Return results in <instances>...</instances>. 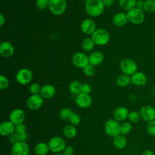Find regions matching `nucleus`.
<instances>
[{"label": "nucleus", "mask_w": 155, "mask_h": 155, "mask_svg": "<svg viewBox=\"0 0 155 155\" xmlns=\"http://www.w3.org/2000/svg\"><path fill=\"white\" fill-rule=\"evenodd\" d=\"M142 155H154V154L151 150H146L142 153Z\"/></svg>", "instance_id": "47"}, {"label": "nucleus", "mask_w": 155, "mask_h": 155, "mask_svg": "<svg viewBox=\"0 0 155 155\" xmlns=\"http://www.w3.org/2000/svg\"><path fill=\"white\" fill-rule=\"evenodd\" d=\"M130 99H131V101H135V100L136 99V96H135L134 94H132L130 96Z\"/></svg>", "instance_id": "49"}, {"label": "nucleus", "mask_w": 155, "mask_h": 155, "mask_svg": "<svg viewBox=\"0 0 155 155\" xmlns=\"http://www.w3.org/2000/svg\"><path fill=\"white\" fill-rule=\"evenodd\" d=\"M73 64L78 68H84L89 64L88 57L83 53H76L73 56Z\"/></svg>", "instance_id": "10"}, {"label": "nucleus", "mask_w": 155, "mask_h": 155, "mask_svg": "<svg viewBox=\"0 0 155 155\" xmlns=\"http://www.w3.org/2000/svg\"><path fill=\"white\" fill-rule=\"evenodd\" d=\"M50 150L53 153H59L66 147L65 140L61 137L54 136L50 139L48 142Z\"/></svg>", "instance_id": "7"}, {"label": "nucleus", "mask_w": 155, "mask_h": 155, "mask_svg": "<svg viewBox=\"0 0 155 155\" xmlns=\"http://www.w3.org/2000/svg\"><path fill=\"white\" fill-rule=\"evenodd\" d=\"M147 131L151 136H155V120L148 122Z\"/></svg>", "instance_id": "34"}, {"label": "nucleus", "mask_w": 155, "mask_h": 155, "mask_svg": "<svg viewBox=\"0 0 155 155\" xmlns=\"http://www.w3.org/2000/svg\"><path fill=\"white\" fill-rule=\"evenodd\" d=\"M14 53V47L8 41L2 42L0 45V53L4 57H10Z\"/></svg>", "instance_id": "19"}, {"label": "nucleus", "mask_w": 155, "mask_h": 155, "mask_svg": "<svg viewBox=\"0 0 155 155\" xmlns=\"http://www.w3.org/2000/svg\"><path fill=\"white\" fill-rule=\"evenodd\" d=\"M132 129L131 125L128 122H124L120 124V134L124 135L129 133Z\"/></svg>", "instance_id": "33"}, {"label": "nucleus", "mask_w": 155, "mask_h": 155, "mask_svg": "<svg viewBox=\"0 0 155 155\" xmlns=\"http://www.w3.org/2000/svg\"><path fill=\"white\" fill-rule=\"evenodd\" d=\"M91 91V87L88 84H84L82 85V93L88 94Z\"/></svg>", "instance_id": "43"}, {"label": "nucleus", "mask_w": 155, "mask_h": 155, "mask_svg": "<svg viewBox=\"0 0 155 155\" xmlns=\"http://www.w3.org/2000/svg\"><path fill=\"white\" fill-rule=\"evenodd\" d=\"M120 124L115 119L108 120L105 125V131L107 134L111 137H114L120 134Z\"/></svg>", "instance_id": "5"}, {"label": "nucleus", "mask_w": 155, "mask_h": 155, "mask_svg": "<svg viewBox=\"0 0 155 155\" xmlns=\"http://www.w3.org/2000/svg\"><path fill=\"white\" fill-rule=\"evenodd\" d=\"M43 104V97L39 94H32L27 100V107L31 110L39 109Z\"/></svg>", "instance_id": "13"}, {"label": "nucleus", "mask_w": 155, "mask_h": 155, "mask_svg": "<svg viewBox=\"0 0 155 155\" xmlns=\"http://www.w3.org/2000/svg\"><path fill=\"white\" fill-rule=\"evenodd\" d=\"M137 0H119V5L125 10H130L136 7Z\"/></svg>", "instance_id": "25"}, {"label": "nucleus", "mask_w": 155, "mask_h": 155, "mask_svg": "<svg viewBox=\"0 0 155 155\" xmlns=\"http://www.w3.org/2000/svg\"><path fill=\"white\" fill-rule=\"evenodd\" d=\"M41 96L44 99H50L55 94V88L52 85L46 84L41 87Z\"/></svg>", "instance_id": "22"}, {"label": "nucleus", "mask_w": 155, "mask_h": 155, "mask_svg": "<svg viewBox=\"0 0 155 155\" xmlns=\"http://www.w3.org/2000/svg\"><path fill=\"white\" fill-rule=\"evenodd\" d=\"M9 142L10 143H12L13 145L19 142L20 141V137H19V134L16 133H13L12 134H10L9 136Z\"/></svg>", "instance_id": "40"}, {"label": "nucleus", "mask_w": 155, "mask_h": 155, "mask_svg": "<svg viewBox=\"0 0 155 155\" xmlns=\"http://www.w3.org/2000/svg\"><path fill=\"white\" fill-rule=\"evenodd\" d=\"M127 16L128 21L134 24H140L145 20V14L143 10L137 7L128 10Z\"/></svg>", "instance_id": "3"}, {"label": "nucleus", "mask_w": 155, "mask_h": 155, "mask_svg": "<svg viewBox=\"0 0 155 155\" xmlns=\"http://www.w3.org/2000/svg\"><path fill=\"white\" fill-rule=\"evenodd\" d=\"M16 78L19 84L25 85L28 84L31 80L32 73L29 69L22 68L17 73Z\"/></svg>", "instance_id": "11"}, {"label": "nucleus", "mask_w": 155, "mask_h": 155, "mask_svg": "<svg viewBox=\"0 0 155 155\" xmlns=\"http://www.w3.org/2000/svg\"><path fill=\"white\" fill-rule=\"evenodd\" d=\"M143 10L149 13L155 12V0H146L145 1Z\"/></svg>", "instance_id": "30"}, {"label": "nucleus", "mask_w": 155, "mask_h": 155, "mask_svg": "<svg viewBox=\"0 0 155 155\" xmlns=\"http://www.w3.org/2000/svg\"><path fill=\"white\" fill-rule=\"evenodd\" d=\"M139 113L141 118L146 122H149L155 120V108L151 105H143L141 107Z\"/></svg>", "instance_id": "8"}, {"label": "nucleus", "mask_w": 155, "mask_h": 155, "mask_svg": "<svg viewBox=\"0 0 155 155\" xmlns=\"http://www.w3.org/2000/svg\"><path fill=\"white\" fill-rule=\"evenodd\" d=\"M104 56L102 52L95 51L92 52L88 57L89 64L93 66L99 65L103 61Z\"/></svg>", "instance_id": "21"}, {"label": "nucleus", "mask_w": 155, "mask_h": 155, "mask_svg": "<svg viewBox=\"0 0 155 155\" xmlns=\"http://www.w3.org/2000/svg\"><path fill=\"white\" fill-rule=\"evenodd\" d=\"M144 3H145V1L143 0H138L136 2V7H137L139 9H141V10H143Z\"/></svg>", "instance_id": "44"}, {"label": "nucleus", "mask_w": 155, "mask_h": 155, "mask_svg": "<svg viewBox=\"0 0 155 155\" xmlns=\"http://www.w3.org/2000/svg\"><path fill=\"white\" fill-rule=\"evenodd\" d=\"M75 101L76 104L79 107L86 108L91 105L92 103V99L88 94L81 93L78 94Z\"/></svg>", "instance_id": "12"}, {"label": "nucleus", "mask_w": 155, "mask_h": 155, "mask_svg": "<svg viewBox=\"0 0 155 155\" xmlns=\"http://www.w3.org/2000/svg\"><path fill=\"white\" fill-rule=\"evenodd\" d=\"M104 4V5L107 7L111 6L114 2V0H102Z\"/></svg>", "instance_id": "45"}, {"label": "nucleus", "mask_w": 155, "mask_h": 155, "mask_svg": "<svg viewBox=\"0 0 155 155\" xmlns=\"http://www.w3.org/2000/svg\"><path fill=\"white\" fill-rule=\"evenodd\" d=\"M127 143V139L122 134H119L113 137V144L116 148L119 149L124 148Z\"/></svg>", "instance_id": "23"}, {"label": "nucleus", "mask_w": 155, "mask_h": 155, "mask_svg": "<svg viewBox=\"0 0 155 155\" xmlns=\"http://www.w3.org/2000/svg\"><path fill=\"white\" fill-rule=\"evenodd\" d=\"M70 121L73 125H78L81 122V117L78 113L73 112L70 117Z\"/></svg>", "instance_id": "36"}, {"label": "nucleus", "mask_w": 155, "mask_h": 155, "mask_svg": "<svg viewBox=\"0 0 155 155\" xmlns=\"http://www.w3.org/2000/svg\"><path fill=\"white\" fill-rule=\"evenodd\" d=\"M84 73L88 76H92L94 74V68L93 65L88 64L84 68Z\"/></svg>", "instance_id": "38"}, {"label": "nucleus", "mask_w": 155, "mask_h": 155, "mask_svg": "<svg viewBox=\"0 0 155 155\" xmlns=\"http://www.w3.org/2000/svg\"><path fill=\"white\" fill-rule=\"evenodd\" d=\"M154 87H155V82H154Z\"/></svg>", "instance_id": "52"}, {"label": "nucleus", "mask_w": 155, "mask_h": 155, "mask_svg": "<svg viewBox=\"0 0 155 155\" xmlns=\"http://www.w3.org/2000/svg\"><path fill=\"white\" fill-rule=\"evenodd\" d=\"M49 150L48 145L44 142L38 143L35 148V151L37 155H45Z\"/></svg>", "instance_id": "24"}, {"label": "nucleus", "mask_w": 155, "mask_h": 155, "mask_svg": "<svg viewBox=\"0 0 155 155\" xmlns=\"http://www.w3.org/2000/svg\"></svg>", "instance_id": "54"}, {"label": "nucleus", "mask_w": 155, "mask_h": 155, "mask_svg": "<svg viewBox=\"0 0 155 155\" xmlns=\"http://www.w3.org/2000/svg\"><path fill=\"white\" fill-rule=\"evenodd\" d=\"M41 89L40 85L37 83L32 84L30 87V91L33 94H38L41 91Z\"/></svg>", "instance_id": "39"}, {"label": "nucleus", "mask_w": 155, "mask_h": 155, "mask_svg": "<svg viewBox=\"0 0 155 155\" xmlns=\"http://www.w3.org/2000/svg\"><path fill=\"white\" fill-rule=\"evenodd\" d=\"M94 42L93 39L90 38H87L84 39L82 43V48L86 51H90L92 50L94 46Z\"/></svg>", "instance_id": "29"}, {"label": "nucleus", "mask_w": 155, "mask_h": 155, "mask_svg": "<svg viewBox=\"0 0 155 155\" xmlns=\"http://www.w3.org/2000/svg\"><path fill=\"white\" fill-rule=\"evenodd\" d=\"M154 97H155V89H154Z\"/></svg>", "instance_id": "51"}, {"label": "nucleus", "mask_w": 155, "mask_h": 155, "mask_svg": "<svg viewBox=\"0 0 155 155\" xmlns=\"http://www.w3.org/2000/svg\"><path fill=\"white\" fill-rule=\"evenodd\" d=\"M63 133L67 137L72 138L76 135L77 130L74 126L71 125H68L64 128Z\"/></svg>", "instance_id": "28"}, {"label": "nucleus", "mask_w": 155, "mask_h": 155, "mask_svg": "<svg viewBox=\"0 0 155 155\" xmlns=\"http://www.w3.org/2000/svg\"><path fill=\"white\" fill-rule=\"evenodd\" d=\"M11 152L12 155H28L29 147L26 142L19 141L13 145Z\"/></svg>", "instance_id": "9"}, {"label": "nucleus", "mask_w": 155, "mask_h": 155, "mask_svg": "<svg viewBox=\"0 0 155 155\" xmlns=\"http://www.w3.org/2000/svg\"><path fill=\"white\" fill-rule=\"evenodd\" d=\"M126 155H127V154H126Z\"/></svg>", "instance_id": "53"}, {"label": "nucleus", "mask_w": 155, "mask_h": 155, "mask_svg": "<svg viewBox=\"0 0 155 155\" xmlns=\"http://www.w3.org/2000/svg\"><path fill=\"white\" fill-rule=\"evenodd\" d=\"M15 132L19 134H21L26 132V126L23 123L15 125Z\"/></svg>", "instance_id": "41"}, {"label": "nucleus", "mask_w": 155, "mask_h": 155, "mask_svg": "<svg viewBox=\"0 0 155 155\" xmlns=\"http://www.w3.org/2000/svg\"><path fill=\"white\" fill-rule=\"evenodd\" d=\"M128 118L131 122L137 123L138 122L140 121L141 119V116H140V113L136 111H132L129 113Z\"/></svg>", "instance_id": "32"}, {"label": "nucleus", "mask_w": 155, "mask_h": 155, "mask_svg": "<svg viewBox=\"0 0 155 155\" xmlns=\"http://www.w3.org/2000/svg\"><path fill=\"white\" fill-rule=\"evenodd\" d=\"M81 28L83 33L87 35H91L96 30V24L93 20L86 19L81 23Z\"/></svg>", "instance_id": "15"}, {"label": "nucleus", "mask_w": 155, "mask_h": 155, "mask_svg": "<svg viewBox=\"0 0 155 155\" xmlns=\"http://www.w3.org/2000/svg\"><path fill=\"white\" fill-rule=\"evenodd\" d=\"M72 113H73V111H71V110H70L68 108H65L61 110L59 113V116L61 119L65 120L70 119V117L72 114Z\"/></svg>", "instance_id": "31"}, {"label": "nucleus", "mask_w": 155, "mask_h": 155, "mask_svg": "<svg viewBox=\"0 0 155 155\" xmlns=\"http://www.w3.org/2000/svg\"><path fill=\"white\" fill-rule=\"evenodd\" d=\"M9 82L7 78L2 74L0 75V89H6L8 86Z\"/></svg>", "instance_id": "37"}, {"label": "nucleus", "mask_w": 155, "mask_h": 155, "mask_svg": "<svg viewBox=\"0 0 155 155\" xmlns=\"http://www.w3.org/2000/svg\"><path fill=\"white\" fill-rule=\"evenodd\" d=\"M130 82L131 77L125 74H120L116 79V83L120 87H125L128 85Z\"/></svg>", "instance_id": "27"}, {"label": "nucleus", "mask_w": 155, "mask_h": 155, "mask_svg": "<svg viewBox=\"0 0 155 155\" xmlns=\"http://www.w3.org/2000/svg\"><path fill=\"white\" fill-rule=\"evenodd\" d=\"M131 82L137 86H143L147 82L146 75L142 72H136L131 77Z\"/></svg>", "instance_id": "17"}, {"label": "nucleus", "mask_w": 155, "mask_h": 155, "mask_svg": "<svg viewBox=\"0 0 155 155\" xmlns=\"http://www.w3.org/2000/svg\"><path fill=\"white\" fill-rule=\"evenodd\" d=\"M10 121H11L15 125L22 124L25 119L24 111L19 108L15 109L10 114Z\"/></svg>", "instance_id": "14"}, {"label": "nucleus", "mask_w": 155, "mask_h": 155, "mask_svg": "<svg viewBox=\"0 0 155 155\" xmlns=\"http://www.w3.org/2000/svg\"><path fill=\"white\" fill-rule=\"evenodd\" d=\"M85 7L88 15L97 16L103 12L105 6L102 0H85Z\"/></svg>", "instance_id": "1"}, {"label": "nucleus", "mask_w": 155, "mask_h": 155, "mask_svg": "<svg viewBox=\"0 0 155 155\" xmlns=\"http://www.w3.org/2000/svg\"><path fill=\"white\" fill-rule=\"evenodd\" d=\"M0 19H1V21H0V25L2 26V25H3V24L4 23V22H5L4 17V16H3L2 14L0 15Z\"/></svg>", "instance_id": "48"}, {"label": "nucleus", "mask_w": 155, "mask_h": 155, "mask_svg": "<svg viewBox=\"0 0 155 155\" xmlns=\"http://www.w3.org/2000/svg\"><path fill=\"white\" fill-rule=\"evenodd\" d=\"M50 0H37L36 5L38 8L41 10H44L49 7Z\"/></svg>", "instance_id": "35"}, {"label": "nucleus", "mask_w": 155, "mask_h": 155, "mask_svg": "<svg viewBox=\"0 0 155 155\" xmlns=\"http://www.w3.org/2000/svg\"><path fill=\"white\" fill-rule=\"evenodd\" d=\"M128 21L127 14L120 12L115 14L113 18V22L116 27H122Z\"/></svg>", "instance_id": "20"}, {"label": "nucleus", "mask_w": 155, "mask_h": 155, "mask_svg": "<svg viewBox=\"0 0 155 155\" xmlns=\"http://www.w3.org/2000/svg\"><path fill=\"white\" fill-rule=\"evenodd\" d=\"M74 150L71 145H67L63 150V153L65 155H73Z\"/></svg>", "instance_id": "42"}, {"label": "nucleus", "mask_w": 155, "mask_h": 155, "mask_svg": "<svg viewBox=\"0 0 155 155\" xmlns=\"http://www.w3.org/2000/svg\"><path fill=\"white\" fill-rule=\"evenodd\" d=\"M91 39L95 44L102 45L108 42L110 40V35L106 30L98 28L96 29L92 34Z\"/></svg>", "instance_id": "2"}, {"label": "nucleus", "mask_w": 155, "mask_h": 155, "mask_svg": "<svg viewBox=\"0 0 155 155\" xmlns=\"http://www.w3.org/2000/svg\"><path fill=\"white\" fill-rule=\"evenodd\" d=\"M129 112L127 108L124 107H119L117 108L113 113V116L117 121H124L128 117Z\"/></svg>", "instance_id": "18"}, {"label": "nucleus", "mask_w": 155, "mask_h": 155, "mask_svg": "<svg viewBox=\"0 0 155 155\" xmlns=\"http://www.w3.org/2000/svg\"><path fill=\"white\" fill-rule=\"evenodd\" d=\"M15 125L11 121H4L0 125V133L4 136H10L15 130Z\"/></svg>", "instance_id": "16"}, {"label": "nucleus", "mask_w": 155, "mask_h": 155, "mask_svg": "<svg viewBox=\"0 0 155 155\" xmlns=\"http://www.w3.org/2000/svg\"><path fill=\"white\" fill-rule=\"evenodd\" d=\"M54 155H65V154L64 153H57V154H56Z\"/></svg>", "instance_id": "50"}, {"label": "nucleus", "mask_w": 155, "mask_h": 155, "mask_svg": "<svg viewBox=\"0 0 155 155\" xmlns=\"http://www.w3.org/2000/svg\"><path fill=\"white\" fill-rule=\"evenodd\" d=\"M19 137H20V141L22 142H26L27 140L28 139V134L27 132H25L21 134H19Z\"/></svg>", "instance_id": "46"}, {"label": "nucleus", "mask_w": 155, "mask_h": 155, "mask_svg": "<svg viewBox=\"0 0 155 155\" xmlns=\"http://www.w3.org/2000/svg\"><path fill=\"white\" fill-rule=\"evenodd\" d=\"M120 68L124 74L132 76L136 72L137 64L134 61L130 58H125L121 60L120 62Z\"/></svg>", "instance_id": "4"}, {"label": "nucleus", "mask_w": 155, "mask_h": 155, "mask_svg": "<svg viewBox=\"0 0 155 155\" xmlns=\"http://www.w3.org/2000/svg\"><path fill=\"white\" fill-rule=\"evenodd\" d=\"M70 91L71 93L74 94H79L82 93V84L77 81H73L69 85Z\"/></svg>", "instance_id": "26"}, {"label": "nucleus", "mask_w": 155, "mask_h": 155, "mask_svg": "<svg viewBox=\"0 0 155 155\" xmlns=\"http://www.w3.org/2000/svg\"><path fill=\"white\" fill-rule=\"evenodd\" d=\"M67 7L65 0H50L49 8L55 15H61L64 13Z\"/></svg>", "instance_id": "6"}]
</instances>
